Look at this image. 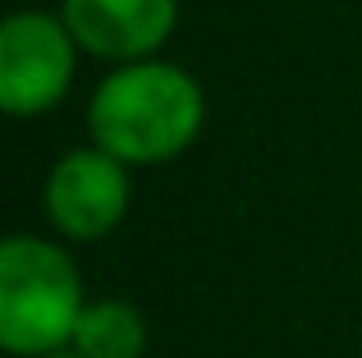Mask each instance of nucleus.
I'll return each mask as SVG.
<instances>
[{
	"mask_svg": "<svg viewBox=\"0 0 362 358\" xmlns=\"http://www.w3.org/2000/svg\"><path fill=\"white\" fill-rule=\"evenodd\" d=\"M60 14L83 55L129 64L160 55L179 28V0H60Z\"/></svg>",
	"mask_w": 362,
	"mask_h": 358,
	"instance_id": "obj_5",
	"label": "nucleus"
},
{
	"mask_svg": "<svg viewBox=\"0 0 362 358\" xmlns=\"http://www.w3.org/2000/svg\"><path fill=\"white\" fill-rule=\"evenodd\" d=\"M18 5H42V0H18Z\"/></svg>",
	"mask_w": 362,
	"mask_h": 358,
	"instance_id": "obj_8",
	"label": "nucleus"
},
{
	"mask_svg": "<svg viewBox=\"0 0 362 358\" xmlns=\"http://www.w3.org/2000/svg\"><path fill=\"white\" fill-rule=\"evenodd\" d=\"M206 92L184 64L147 60L110 64L88 97V138L129 166H165L197 143Z\"/></svg>",
	"mask_w": 362,
	"mask_h": 358,
	"instance_id": "obj_1",
	"label": "nucleus"
},
{
	"mask_svg": "<svg viewBox=\"0 0 362 358\" xmlns=\"http://www.w3.org/2000/svg\"><path fill=\"white\" fill-rule=\"evenodd\" d=\"M42 358H83L78 350H55V354H42Z\"/></svg>",
	"mask_w": 362,
	"mask_h": 358,
	"instance_id": "obj_7",
	"label": "nucleus"
},
{
	"mask_svg": "<svg viewBox=\"0 0 362 358\" xmlns=\"http://www.w3.org/2000/svg\"><path fill=\"white\" fill-rule=\"evenodd\" d=\"M88 308L83 271L60 239L9 234L0 248V350L9 358H42L69 350Z\"/></svg>",
	"mask_w": 362,
	"mask_h": 358,
	"instance_id": "obj_2",
	"label": "nucleus"
},
{
	"mask_svg": "<svg viewBox=\"0 0 362 358\" xmlns=\"http://www.w3.org/2000/svg\"><path fill=\"white\" fill-rule=\"evenodd\" d=\"M147 317L133 299H88L74 345L83 358H147Z\"/></svg>",
	"mask_w": 362,
	"mask_h": 358,
	"instance_id": "obj_6",
	"label": "nucleus"
},
{
	"mask_svg": "<svg viewBox=\"0 0 362 358\" xmlns=\"http://www.w3.org/2000/svg\"><path fill=\"white\" fill-rule=\"evenodd\" d=\"M129 171H133L129 161H119L115 152L97 143L69 147L42 184V207L51 230L69 243H97L115 234L133 207Z\"/></svg>",
	"mask_w": 362,
	"mask_h": 358,
	"instance_id": "obj_4",
	"label": "nucleus"
},
{
	"mask_svg": "<svg viewBox=\"0 0 362 358\" xmlns=\"http://www.w3.org/2000/svg\"><path fill=\"white\" fill-rule=\"evenodd\" d=\"M78 37L60 9L18 5L0 23V106L14 120L51 115L78 79Z\"/></svg>",
	"mask_w": 362,
	"mask_h": 358,
	"instance_id": "obj_3",
	"label": "nucleus"
}]
</instances>
